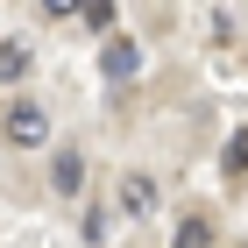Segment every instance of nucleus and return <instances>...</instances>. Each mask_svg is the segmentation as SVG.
Listing matches in <instances>:
<instances>
[{
    "instance_id": "f257e3e1",
    "label": "nucleus",
    "mask_w": 248,
    "mask_h": 248,
    "mask_svg": "<svg viewBox=\"0 0 248 248\" xmlns=\"http://www.w3.org/2000/svg\"><path fill=\"white\" fill-rule=\"evenodd\" d=\"M0 135H7V142H15V149H43V142H50V114H43V107H7V121H0Z\"/></svg>"
},
{
    "instance_id": "f03ea898",
    "label": "nucleus",
    "mask_w": 248,
    "mask_h": 248,
    "mask_svg": "<svg viewBox=\"0 0 248 248\" xmlns=\"http://www.w3.org/2000/svg\"><path fill=\"white\" fill-rule=\"evenodd\" d=\"M121 213H128V220H149L156 213V177H142V170H121Z\"/></svg>"
},
{
    "instance_id": "7ed1b4c3",
    "label": "nucleus",
    "mask_w": 248,
    "mask_h": 248,
    "mask_svg": "<svg viewBox=\"0 0 248 248\" xmlns=\"http://www.w3.org/2000/svg\"><path fill=\"white\" fill-rule=\"evenodd\" d=\"M99 71L114 78V85H121V78H135V71H142V43H135V36H114L107 50H99Z\"/></svg>"
},
{
    "instance_id": "20e7f679",
    "label": "nucleus",
    "mask_w": 248,
    "mask_h": 248,
    "mask_svg": "<svg viewBox=\"0 0 248 248\" xmlns=\"http://www.w3.org/2000/svg\"><path fill=\"white\" fill-rule=\"evenodd\" d=\"M50 185H57V191H85V156H78V149H57V163H50Z\"/></svg>"
},
{
    "instance_id": "39448f33",
    "label": "nucleus",
    "mask_w": 248,
    "mask_h": 248,
    "mask_svg": "<svg viewBox=\"0 0 248 248\" xmlns=\"http://www.w3.org/2000/svg\"><path fill=\"white\" fill-rule=\"evenodd\" d=\"M29 64H36V50H29V43H0V85L29 78Z\"/></svg>"
},
{
    "instance_id": "423d86ee",
    "label": "nucleus",
    "mask_w": 248,
    "mask_h": 248,
    "mask_svg": "<svg viewBox=\"0 0 248 248\" xmlns=\"http://www.w3.org/2000/svg\"><path fill=\"white\" fill-rule=\"evenodd\" d=\"M170 248H213V220L206 213H185V220H177V241Z\"/></svg>"
},
{
    "instance_id": "0eeeda50",
    "label": "nucleus",
    "mask_w": 248,
    "mask_h": 248,
    "mask_svg": "<svg viewBox=\"0 0 248 248\" xmlns=\"http://www.w3.org/2000/svg\"><path fill=\"white\" fill-rule=\"evenodd\" d=\"M220 163H227V177H248V128H241V135H227Z\"/></svg>"
},
{
    "instance_id": "6e6552de",
    "label": "nucleus",
    "mask_w": 248,
    "mask_h": 248,
    "mask_svg": "<svg viewBox=\"0 0 248 248\" xmlns=\"http://www.w3.org/2000/svg\"><path fill=\"white\" fill-rule=\"evenodd\" d=\"M78 15H85V29H114V0H85Z\"/></svg>"
},
{
    "instance_id": "1a4fd4ad",
    "label": "nucleus",
    "mask_w": 248,
    "mask_h": 248,
    "mask_svg": "<svg viewBox=\"0 0 248 248\" xmlns=\"http://www.w3.org/2000/svg\"><path fill=\"white\" fill-rule=\"evenodd\" d=\"M85 0H43V15H78Z\"/></svg>"
}]
</instances>
